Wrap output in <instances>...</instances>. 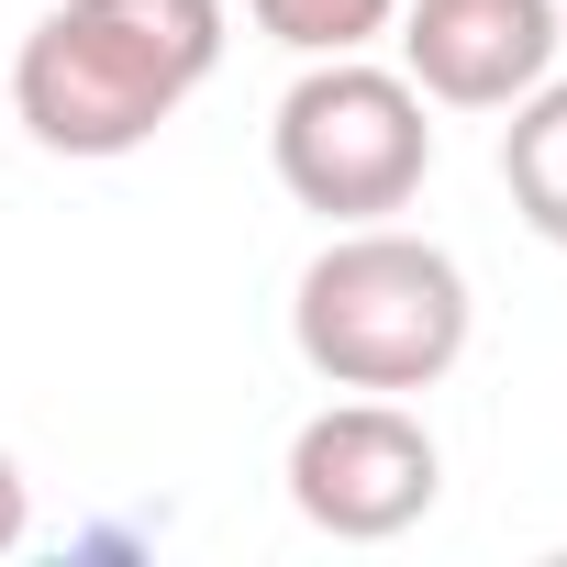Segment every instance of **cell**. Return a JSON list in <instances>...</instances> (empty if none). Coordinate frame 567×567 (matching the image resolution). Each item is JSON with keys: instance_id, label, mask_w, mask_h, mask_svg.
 I'll return each mask as SVG.
<instances>
[{"instance_id": "6da1fadb", "label": "cell", "mask_w": 567, "mask_h": 567, "mask_svg": "<svg viewBox=\"0 0 567 567\" xmlns=\"http://www.w3.org/2000/svg\"><path fill=\"white\" fill-rule=\"evenodd\" d=\"M223 68V0H56L12 56V112L45 156H134Z\"/></svg>"}, {"instance_id": "7a4b0ae2", "label": "cell", "mask_w": 567, "mask_h": 567, "mask_svg": "<svg viewBox=\"0 0 567 567\" xmlns=\"http://www.w3.org/2000/svg\"><path fill=\"white\" fill-rule=\"evenodd\" d=\"M467 267L423 234H390V223H346L312 267H301V290H290V346L312 379L334 390H434L456 357H467Z\"/></svg>"}, {"instance_id": "3957f363", "label": "cell", "mask_w": 567, "mask_h": 567, "mask_svg": "<svg viewBox=\"0 0 567 567\" xmlns=\"http://www.w3.org/2000/svg\"><path fill=\"white\" fill-rule=\"evenodd\" d=\"M267 156H278V189H290L301 212H323V223H390V212H412V189L434 167V123H423V90L401 68L312 56V79L267 123Z\"/></svg>"}, {"instance_id": "277c9868", "label": "cell", "mask_w": 567, "mask_h": 567, "mask_svg": "<svg viewBox=\"0 0 567 567\" xmlns=\"http://www.w3.org/2000/svg\"><path fill=\"white\" fill-rule=\"evenodd\" d=\"M434 489H445L434 434H423L401 401H379V390H357V401H334V412H312V423L290 434V512H301L312 534H334V545H390V534H412V523L434 512Z\"/></svg>"}, {"instance_id": "5b68a950", "label": "cell", "mask_w": 567, "mask_h": 567, "mask_svg": "<svg viewBox=\"0 0 567 567\" xmlns=\"http://www.w3.org/2000/svg\"><path fill=\"white\" fill-rule=\"evenodd\" d=\"M401 79L445 112H512L567 34V0H401Z\"/></svg>"}, {"instance_id": "8992f818", "label": "cell", "mask_w": 567, "mask_h": 567, "mask_svg": "<svg viewBox=\"0 0 567 567\" xmlns=\"http://www.w3.org/2000/svg\"><path fill=\"white\" fill-rule=\"evenodd\" d=\"M501 178H512V212L567 245V79H534L512 101V134H501Z\"/></svg>"}, {"instance_id": "52a82bcc", "label": "cell", "mask_w": 567, "mask_h": 567, "mask_svg": "<svg viewBox=\"0 0 567 567\" xmlns=\"http://www.w3.org/2000/svg\"><path fill=\"white\" fill-rule=\"evenodd\" d=\"M256 34H278L290 56H357L368 34H390L401 0H245Z\"/></svg>"}, {"instance_id": "ba28073f", "label": "cell", "mask_w": 567, "mask_h": 567, "mask_svg": "<svg viewBox=\"0 0 567 567\" xmlns=\"http://www.w3.org/2000/svg\"><path fill=\"white\" fill-rule=\"evenodd\" d=\"M23 534H34V489H23V467H12V456H0V556H12Z\"/></svg>"}]
</instances>
